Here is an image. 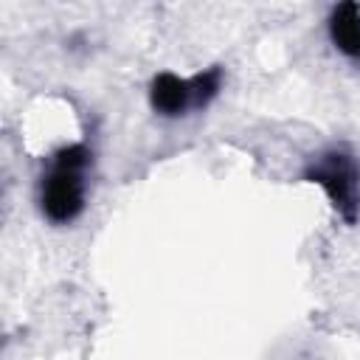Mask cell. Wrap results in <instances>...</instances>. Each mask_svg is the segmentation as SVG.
<instances>
[{"label": "cell", "instance_id": "1", "mask_svg": "<svg viewBox=\"0 0 360 360\" xmlns=\"http://www.w3.org/2000/svg\"><path fill=\"white\" fill-rule=\"evenodd\" d=\"M90 166V149L84 143H70L62 146L53 160L48 174L42 177V191H39V205L42 214L53 225L73 222L82 208H84V172Z\"/></svg>", "mask_w": 360, "mask_h": 360}, {"label": "cell", "instance_id": "2", "mask_svg": "<svg viewBox=\"0 0 360 360\" xmlns=\"http://www.w3.org/2000/svg\"><path fill=\"white\" fill-rule=\"evenodd\" d=\"M304 177L309 183H318L326 191L335 211L349 225L357 222V214H360V169H357V163L349 152H343V149L323 152L315 163L307 166Z\"/></svg>", "mask_w": 360, "mask_h": 360}, {"label": "cell", "instance_id": "3", "mask_svg": "<svg viewBox=\"0 0 360 360\" xmlns=\"http://www.w3.org/2000/svg\"><path fill=\"white\" fill-rule=\"evenodd\" d=\"M222 84V70L208 68L194 79H180L174 73H158L149 84V101L160 115H183L191 107H205Z\"/></svg>", "mask_w": 360, "mask_h": 360}, {"label": "cell", "instance_id": "4", "mask_svg": "<svg viewBox=\"0 0 360 360\" xmlns=\"http://www.w3.org/2000/svg\"><path fill=\"white\" fill-rule=\"evenodd\" d=\"M329 37L340 53L360 59V6L340 3L329 17Z\"/></svg>", "mask_w": 360, "mask_h": 360}]
</instances>
